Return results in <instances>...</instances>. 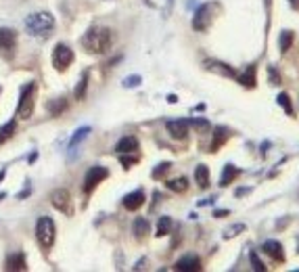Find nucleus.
I'll return each mask as SVG.
<instances>
[{
	"label": "nucleus",
	"instance_id": "1",
	"mask_svg": "<svg viewBox=\"0 0 299 272\" xmlns=\"http://www.w3.org/2000/svg\"><path fill=\"white\" fill-rule=\"evenodd\" d=\"M113 44V34L109 27H90L82 38V46L88 54H105L111 51Z\"/></svg>",
	"mask_w": 299,
	"mask_h": 272
},
{
	"label": "nucleus",
	"instance_id": "2",
	"mask_svg": "<svg viewBox=\"0 0 299 272\" xmlns=\"http://www.w3.org/2000/svg\"><path fill=\"white\" fill-rule=\"evenodd\" d=\"M25 30L30 36H40V38H46L48 34L54 30V17L46 11H40V13H32L27 15L25 19Z\"/></svg>",
	"mask_w": 299,
	"mask_h": 272
},
{
	"label": "nucleus",
	"instance_id": "3",
	"mask_svg": "<svg viewBox=\"0 0 299 272\" xmlns=\"http://www.w3.org/2000/svg\"><path fill=\"white\" fill-rule=\"evenodd\" d=\"M220 6L215 2H205L201 4L197 11H194V17H193V30L194 32H207L213 23L215 15H218Z\"/></svg>",
	"mask_w": 299,
	"mask_h": 272
},
{
	"label": "nucleus",
	"instance_id": "4",
	"mask_svg": "<svg viewBox=\"0 0 299 272\" xmlns=\"http://www.w3.org/2000/svg\"><path fill=\"white\" fill-rule=\"evenodd\" d=\"M36 82H30L21 88V94H19V103H17V115L21 120H27L34 113V107H36Z\"/></svg>",
	"mask_w": 299,
	"mask_h": 272
},
{
	"label": "nucleus",
	"instance_id": "5",
	"mask_svg": "<svg viewBox=\"0 0 299 272\" xmlns=\"http://www.w3.org/2000/svg\"><path fill=\"white\" fill-rule=\"evenodd\" d=\"M54 235H57V228H54V222L48 218V216H42L36 224V239L44 249H51L54 243Z\"/></svg>",
	"mask_w": 299,
	"mask_h": 272
},
{
	"label": "nucleus",
	"instance_id": "6",
	"mask_svg": "<svg viewBox=\"0 0 299 272\" xmlns=\"http://www.w3.org/2000/svg\"><path fill=\"white\" fill-rule=\"evenodd\" d=\"M73 59H75L73 51L67 44H63V42H59V44L53 48V65L57 72H65V69H69Z\"/></svg>",
	"mask_w": 299,
	"mask_h": 272
},
{
	"label": "nucleus",
	"instance_id": "7",
	"mask_svg": "<svg viewBox=\"0 0 299 272\" xmlns=\"http://www.w3.org/2000/svg\"><path fill=\"white\" fill-rule=\"evenodd\" d=\"M107 176H109V170H107V167H103V165L90 167V170L86 172V176H84V184H82V191H84V195H90V193H92L94 188L99 186Z\"/></svg>",
	"mask_w": 299,
	"mask_h": 272
},
{
	"label": "nucleus",
	"instance_id": "8",
	"mask_svg": "<svg viewBox=\"0 0 299 272\" xmlns=\"http://www.w3.org/2000/svg\"><path fill=\"white\" fill-rule=\"evenodd\" d=\"M15 46H17V34L11 27H0V54L4 59H13Z\"/></svg>",
	"mask_w": 299,
	"mask_h": 272
},
{
	"label": "nucleus",
	"instance_id": "9",
	"mask_svg": "<svg viewBox=\"0 0 299 272\" xmlns=\"http://www.w3.org/2000/svg\"><path fill=\"white\" fill-rule=\"evenodd\" d=\"M51 203L63 212L67 216H73V205H71V195H69L67 188H57V191L51 193Z\"/></svg>",
	"mask_w": 299,
	"mask_h": 272
},
{
	"label": "nucleus",
	"instance_id": "10",
	"mask_svg": "<svg viewBox=\"0 0 299 272\" xmlns=\"http://www.w3.org/2000/svg\"><path fill=\"white\" fill-rule=\"evenodd\" d=\"M165 128H168L170 136L176 138V141H184L186 134H189V122L184 120H170L165 124Z\"/></svg>",
	"mask_w": 299,
	"mask_h": 272
},
{
	"label": "nucleus",
	"instance_id": "11",
	"mask_svg": "<svg viewBox=\"0 0 299 272\" xmlns=\"http://www.w3.org/2000/svg\"><path fill=\"white\" fill-rule=\"evenodd\" d=\"M90 132H92V128H90V126H82V128L75 130V132H73V136L69 138V143H67V153H71V155H73V153L78 151V146L88 138Z\"/></svg>",
	"mask_w": 299,
	"mask_h": 272
},
{
	"label": "nucleus",
	"instance_id": "12",
	"mask_svg": "<svg viewBox=\"0 0 299 272\" xmlns=\"http://www.w3.org/2000/svg\"><path fill=\"white\" fill-rule=\"evenodd\" d=\"M201 268H203L201 266V260L193 254L180 257V260L176 262V270H180V272H199Z\"/></svg>",
	"mask_w": 299,
	"mask_h": 272
},
{
	"label": "nucleus",
	"instance_id": "13",
	"mask_svg": "<svg viewBox=\"0 0 299 272\" xmlns=\"http://www.w3.org/2000/svg\"><path fill=\"white\" fill-rule=\"evenodd\" d=\"M230 136H232V132L228 130V128H224V126H220V128H215V130H213V141H211L210 151H211V153L220 151L222 146H224V143H226Z\"/></svg>",
	"mask_w": 299,
	"mask_h": 272
},
{
	"label": "nucleus",
	"instance_id": "14",
	"mask_svg": "<svg viewBox=\"0 0 299 272\" xmlns=\"http://www.w3.org/2000/svg\"><path fill=\"white\" fill-rule=\"evenodd\" d=\"M123 207L128 209V212H136V209H141L142 203H144V193L142 191H134V193H128L126 197H123Z\"/></svg>",
	"mask_w": 299,
	"mask_h": 272
},
{
	"label": "nucleus",
	"instance_id": "15",
	"mask_svg": "<svg viewBox=\"0 0 299 272\" xmlns=\"http://www.w3.org/2000/svg\"><path fill=\"white\" fill-rule=\"evenodd\" d=\"M262 249H264V254H268L274 262H284V249L278 241H266Z\"/></svg>",
	"mask_w": 299,
	"mask_h": 272
},
{
	"label": "nucleus",
	"instance_id": "16",
	"mask_svg": "<svg viewBox=\"0 0 299 272\" xmlns=\"http://www.w3.org/2000/svg\"><path fill=\"white\" fill-rule=\"evenodd\" d=\"M4 270H27V262H25V255L19 251V254H11L9 257H6L4 262Z\"/></svg>",
	"mask_w": 299,
	"mask_h": 272
},
{
	"label": "nucleus",
	"instance_id": "17",
	"mask_svg": "<svg viewBox=\"0 0 299 272\" xmlns=\"http://www.w3.org/2000/svg\"><path fill=\"white\" fill-rule=\"evenodd\" d=\"M205 69H210V72H213V73H220V75H226V78H236V73L232 72V69L228 67L226 63H220V61L207 59L205 61Z\"/></svg>",
	"mask_w": 299,
	"mask_h": 272
},
{
	"label": "nucleus",
	"instance_id": "18",
	"mask_svg": "<svg viewBox=\"0 0 299 272\" xmlns=\"http://www.w3.org/2000/svg\"><path fill=\"white\" fill-rule=\"evenodd\" d=\"M136 149H138V138H134V136H123L115 146V151L120 153V155H126V153H132V155H134Z\"/></svg>",
	"mask_w": 299,
	"mask_h": 272
},
{
	"label": "nucleus",
	"instance_id": "19",
	"mask_svg": "<svg viewBox=\"0 0 299 272\" xmlns=\"http://www.w3.org/2000/svg\"><path fill=\"white\" fill-rule=\"evenodd\" d=\"M132 230H134L136 239H144V236H147V233L151 230L149 220L142 218V216H138V218H134V226H132Z\"/></svg>",
	"mask_w": 299,
	"mask_h": 272
},
{
	"label": "nucleus",
	"instance_id": "20",
	"mask_svg": "<svg viewBox=\"0 0 299 272\" xmlns=\"http://www.w3.org/2000/svg\"><path fill=\"white\" fill-rule=\"evenodd\" d=\"M194 180H197V184L201 188H207L210 186V167H207L205 163L197 165V170H194Z\"/></svg>",
	"mask_w": 299,
	"mask_h": 272
},
{
	"label": "nucleus",
	"instance_id": "21",
	"mask_svg": "<svg viewBox=\"0 0 299 272\" xmlns=\"http://www.w3.org/2000/svg\"><path fill=\"white\" fill-rule=\"evenodd\" d=\"M46 109L51 111V115L57 117V115H61V113H63V111L67 109V99H65V96H59V99L48 101V103H46Z\"/></svg>",
	"mask_w": 299,
	"mask_h": 272
},
{
	"label": "nucleus",
	"instance_id": "22",
	"mask_svg": "<svg viewBox=\"0 0 299 272\" xmlns=\"http://www.w3.org/2000/svg\"><path fill=\"white\" fill-rule=\"evenodd\" d=\"M236 80L245 88H255V65H249L241 75H236Z\"/></svg>",
	"mask_w": 299,
	"mask_h": 272
},
{
	"label": "nucleus",
	"instance_id": "23",
	"mask_svg": "<svg viewBox=\"0 0 299 272\" xmlns=\"http://www.w3.org/2000/svg\"><path fill=\"white\" fill-rule=\"evenodd\" d=\"M15 132H17V120L6 122L2 128H0V145H4L6 141H11V138L15 136Z\"/></svg>",
	"mask_w": 299,
	"mask_h": 272
},
{
	"label": "nucleus",
	"instance_id": "24",
	"mask_svg": "<svg viewBox=\"0 0 299 272\" xmlns=\"http://www.w3.org/2000/svg\"><path fill=\"white\" fill-rule=\"evenodd\" d=\"M239 174H241V172L236 170L232 163H226V165H224V172H222V178H220V184H222V186H228L236 176H239Z\"/></svg>",
	"mask_w": 299,
	"mask_h": 272
},
{
	"label": "nucleus",
	"instance_id": "25",
	"mask_svg": "<svg viewBox=\"0 0 299 272\" xmlns=\"http://www.w3.org/2000/svg\"><path fill=\"white\" fill-rule=\"evenodd\" d=\"M165 186H168L170 191H174V193H184L186 188H189V180H186L184 176L182 178H174V180H165Z\"/></svg>",
	"mask_w": 299,
	"mask_h": 272
},
{
	"label": "nucleus",
	"instance_id": "26",
	"mask_svg": "<svg viewBox=\"0 0 299 272\" xmlns=\"http://www.w3.org/2000/svg\"><path fill=\"white\" fill-rule=\"evenodd\" d=\"M293 40H295V34L291 32V30H284L281 34V38H278V46H281V53H287L291 44H293Z\"/></svg>",
	"mask_w": 299,
	"mask_h": 272
},
{
	"label": "nucleus",
	"instance_id": "27",
	"mask_svg": "<svg viewBox=\"0 0 299 272\" xmlns=\"http://www.w3.org/2000/svg\"><path fill=\"white\" fill-rule=\"evenodd\" d=\"M147 4H151L153 9L161 11V13H172V6H174V0H147Z\"/></svg>",
	"mask_w": 299,
	"mask_h": 272
},
{
	"label": "nucleus",
	"instance_id": "28",
	"mask_svg": "<svg viewBox=\"0 0 299 272\" xmlns=\"http://www.w3.org/2000/svg\"><path fill=\"white\" fill-rule=\"evenodd\" d=\"M86 88H88V72L82 75L80 78V82H78V86H75V101H82L86 96Z\"/></svg>",
	"mask_w": 299,
	"mask_h": 272
},
{
	"label": "nucleus",
	"instance_id": "29",
	"mask_svg": "<svg viewBox=\"0 0 299 272\" xmlns=\"http://www.w3.org/2000/svg\"><path fill=\"white\" fill-rule=\"evenodd\" d=\"M170 228H172V220L168 218V216H163L161 220H159V224H157V236H165V235H170Z\"/></svg>",
	"mask_w": 299,
	"mask_h": 272
},
{
	"label": "nucleus",
	"instance_id": "30",
	"mask_svg": "<svg viewBox=\"0 0 299 272\" xmlns=\"http://www.w3.org/2000/svg\"><path fill=\"white\" fill-rule=\"evenodd\" d=\"M170 167H172V163H168V162H163V163H159V165L155 167V170H153V172H151V176H153V178H155V180H161V178L165 176V174H168V172H170Z\"/></svg>",
	"mask_w": 299,
	"mask_h": 272
},
{
	"label": "nucleus",
	"instance_id": "31",
	"mask_svg": "<svg viewBox=\"0 0 299 272\" xmlns=\"http://www.w3.org/2000/svg\"><path fill=\"white\" fill-rule=\"evenodd\" d=\"M278 105H281L282 109H287L289 115H293V105H291V99H289L287 92H281V94H278Z\"/></svg>",
	"mask_w": 299,
	"mask_h": 272
},
{
	"label": "nucleus",
	"instance_id": "32",
	"mask_svg": "<svg viewBox=\"0 0 299 272\" xmlns=\"http://www.w3.org/2000/svg\"><path fill=\"white\" fill-rule=\"evenodd\" d=\"M141 82H142V78L141 75H128L126 80L122 82V86L123 88H132V86H141Z\"/></svg>",
	"mask_w": 299,
	"mask_h": 272
},
{
	"label": "nucleus",
	"instance_id": "33",
	"mask_svg": "<svg viewBox=\"0 0 299 272\" xmlns=\"http://www.w3.org/2000/svg\"><path fill=\"white\" fill-rule=\"evenodd\" d=\"M249 257H251V264H253V268H255L257 272H264V270H266V266H264V264H262V260H260V257H257L255 251H251V255H249Z\"/></svg>",
	"mask_w": 299,
	"mask_h": 272
},
{
	"label": "nucleus",
	"instance_id": "34",
	"mask_svg": "<svg viewBox=\"0 0 299 272\" xmlns=\"http://www.w3.org/2000/svg\"><path fill=\"white\" fill-rule=\"evenodd\" d=\"M189 124L194 126L197 130H210V122H207V120H197V117H194V120H191Z\"/></svg>",
	"mask_w": 299,
	"mask_h": 272
},
{
	"label": "nucleus",
	"instance_id": "35",
	"mask_svg": "<svg viewBox=\"0 0 299 272\" xmlns=\"http://www.w3.org/2000/svg\"><path fill=\"white\" fill-rule=\"evenodd\" d=\"M268 73H270V82H272V84H281V75H278L274 65H268Z\"/></svg>",
	"mask_w": 299,
	"mask_h": 272
},
{
	"label": "nucleus",
	"instance_id": "36",
	"mask_svg": "<svg viewBox=\"0 0 299 272\" xmlns=\"http://www.w3.org/2000/svg\"><path fill=\"white\" fill-rule=\"evenodd\" d=\"M122 163H123V167H126V170H130V167L136 163V157H126V155H122Z\"/></svg>",
	"mask_w": 299,
	"mask_h": 272
},
{
	"label": "nucleus",
	"instance_id": "37",
	"mask_svg": "<svg viewBox=\"0 0 299 272\" xmlns=\"http://www.w3.org/2000/svg\"><path fill=\"white\" fill-rule=\"evenodd\" d=\"M241 230H245V226H243V224H239V226H232L230 230H228V233H226V236H232V235H239L241 233Z\"/></svg>",
	"mask_w": 299,
	"mask_h": 272
},
{
	"label": "nucleus",
	"instance_id": "38",
	"mask_svg": "<svg viewBox=\"0 0 299 272\" xmlns=\"http://www.w3.org/2000/svg\"><path fill=\"white\" fill-rule=\"evenodd\" d=\"M224 216H228V209H215V218H224Z\"/></svg>",
	"mask_w": 299,
	"mask_h": 272
},
{
	"label": "nucleus",
	"instance_id": "39",
	"mask_svg": "<svg viewBox=\"0 0 299 272\" xmlns=\"http://www.w3.org/2000/svg\"><path fill=\"white\" fill-rule=\"evenodd\" d=\"M289 2H291V6H293L295 11H299V0H289Z\"/></svg>",
	"mask_w": 299,
	"mask_h": 272
},
{
	"label": "nucleus",
	"instance_id": "40",
	"mask_svg": "<svg viewBox=\"0 0 299 272\" xmlns=\"http://www.w3.org/2000/svg\"><path fill=\"white\" fill-rule=\"evenodd\" d=\"M4 174H6V170H2V172H0V182H2V178H4Z\"/></svg>",
	"mask_w": 299,
	"mask_h": 272
}]
</instances>
